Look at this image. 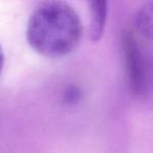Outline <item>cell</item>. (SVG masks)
Returning <instances> with one entry per match:
<instances>
[{
    "mask_svg": "<svg viewBox=\"0 0 153 153\" xmlns=\"http://www.w3.org/2000/svg\"><path fill=\"white\" fill-rule=\"evenodd\" d=\"M82 37L80 16L65 1L41 2L30 14L26 26V40L30 47L51 59L74 51Z\"/></svg>",
    "mask_w": 153,
    "mask_h": 153,
    "instance_id": "6da1fadb",
    "label": "cell"
},
{
    "mask_svg": "<svg viewBox=\"0 0 153 153\" xmlns=\"http://www.w3.org/2000/svg\"><path fill=\"white\" fill-rule=\"evenodd\" d=\"M124 53L128 83L134 94H143L146 90V74L143 56L132 33L126 32L123 37Z\"/></svg>",
    "mask_w": 153,
    "mask_h": 153,
    "instance_id": "7a4b0ae2",
    "label": "cell"
},
{
    "mask_svg": "<svg viewBox=\"0 0 153 153\" xmlns=\"http://www.w3.org/2000/svg\"><path fill=\"white\" fill-rule=\"evenodd\" d=\"M108 14V3L105 0H92L90 2V39L99 41L104 34Z\"/></svg>",
    "mask_w": 153,
    "mask_h": 153,
    "instance_id": "3957f363",
    "label": "cell"
},
{
    "mask_svg": "<svg viewBox=\"0 0 153 153\" xmlns=\"http://www.w3.org/2000/svg\"><path fill=\"white\" fill-rule=\"evenodd\" d=\"M134 25L144 38L153 40V1L144 3L134 17Z\"/></svg>",
    "mask_w": 153,
    "mask_h": 153,
    "instance_id": "277c9868",
    "label": "cell"
},
{
    "mask_svg": "<svg viewBox=\"0 0 153 153\" xmlns=\"http://www.w3.org/2000/svg\"><path fill=\"white\" fill-rule=\"evenodd\" d=\"M64 100L69 104L78 102L80 100V91L78 90V88L68 87L67 90L65 91V94H64Z\"/></svg>",
    "mask_w": 153,
    "mask_h": 153,
    "instance_id": "5b68a950",
    "label": "cell"
},
{
    "mask_svg": "<svg viewBox=\"0 0 153 153\" xmlns=\"http://www.w3.org/2000/svg\"><path fill=\"white\" fill-rule=\"evenodd\" d=\"M3 64H4V53H3L2 48L0 46V74L3 69Z\"/></svg>",
    "mask_w": 153,
    "mask_h": 153,
    "instance_id": "8992f818",
    "label": "cell"
}]
</instances>
